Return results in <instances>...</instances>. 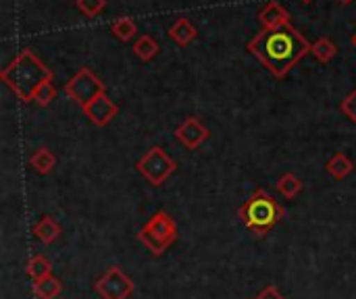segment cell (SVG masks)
I'll list each match as a JSON object with an SVG mask.
<instances>
[{"label":"cell","mask_w":356,"mask_h":299,"mask_svg":"<svg viewBox=\"0 0 356 299\" xmlns=\"http://www.w3.org/2000/svg\"><path fill=\"white\" fill-rule=\"evenodd\" d=\"M94 291L102 299H127L134 293V281L119 266H111L94 283Z\"/></svg>","instance_id":"cell-7"},{"label":"cell","mask_w":356,"mask_h":299,"mask_svg":"<svg viewBox=\"0 0 356 299\" xmlns=\"http://www.w3.org/2000/svg\"><path fill=\"white\" fill-rule=\"evenodd\" d=\"M159 50H161V46H159V42L154 40V37H150V35H140L138 40H136V44H134V52H136V56L140 58V60H144V62H148V60H152L156 54H159Z\"/></svg>","instance_id":"cell-14"},{"label":"cell","mask_w":356,"mask_h":299,"mask_svg":"<svg viewBox=\"0 0 356 299\" xmlns=\"http://www.w3.org/2000/svg\"><path fill=\"white\" fill-rule=\"evenodd\" d=\"M138 239L146 250H150V254L161 256L177 241V225H175V221L171 219L169 212L159 210L142 227V231L138 233Z\"/></svg>","instance_id":"cell-4"},{"label":"cell","mask_w":356,"mask_h":299,"mask_svg":"<svg viewBox=\"0 0 356 299\" xmlns=\"http://www.w3.org/2000/svg\"><path fill=\"white\" fill-rule=\"evenodd\" d=\"M311 46L313 44L290 23L280 29H261L246 48L263 67H267V71L282 79L311 54Z\"/></svg>","instance_id":"cell-1"},{"label":"cell","mask_w":356,"mask_h":299,"mask_svg":"<svg viewBox=\"0 0 356 299\" xmlns=\"http://www.w3.org/2000/svg\"><path fill=\"white\" fill-rule=\"evenodd\" d=\"M54 98H56V87H54V83H52V81H46V83L35 92L33 102H38L40 106H48Z\"/></svg>","instance_id":"cell-22"},{"label":"cell","mask_w":356,"mask_h":299,"mask_svg":"<svg viewBox=\"0 0 356 299\" xmlns=\"http://www.w3.org/2000/svg\"><path fill=\"white\" fill-rule=\"evenodd\" d=\"M311 54H313L319 62H330V60L338 54V46H336L330 37H319V40L313 42V46H311Z\"/></svg>","instance_id":"cell-19"},{"label":"cell","mask_w":356,"mask_h":299,"mask_svg":"<svg viewBox=\"0 0 356 299\" xmlns=\"http://www.w3.org/2000/svg\"><path fill=\"white\" fill-rule=\"evenodd\" d=\"M325 171H327V175L334 177V179H346V177L355 171V162H353L346 154L338 152V154H334V156L325 162Z\"/></svg>","instance_id":"cell-13"},{"label":"cell","mask_w":356,"mask_h":299,"mask_svg":"<svg viewBox=\"0 0 356 299\" xmlns=\"http://www.w3.org/2000/svg\"><path fill=\"white\" fill-rule=\"evenodd\" d=\"M111 31H113V35H115L117 40H121V42H129V40H134V35L138 33V25H136V21H134V19H129V17H121V19H117V21L113 23Z\"/></svg>","instance_id":"cell-20"},{"label":"cell","mask_w":356,"mask_h":299,"mask_svg":"<svg viewBox=\"0 0 356 299\" xmlns=\"http://www.w3.org/2000/svg\"><path fill=\"white\" fill-rule=\"evenodd\" d=\"M259 21L263 25V29H280L284 25H290V12L280 4V2H269L267 6L261 8L259 12Z\"/></svg>","instance_id":"cell-10"},{"label":"cell","mask_w":356,"mask_h":299,"mask_svg":"<svg viewBox=\"0 0 356 299\" xmlns=\"http://www.w3.org/2000/svg\"><path fill=\"white\" fill-rule=\"evenodd\" d=\"M302 2H311V0H302Z\"/></svg>","instance_id":"cell-27"},{"label":"cell","mask_w":356,"mask_h":299,"mask_svg":"<svg viewBox=\"0 0 356 299\" xmlns=\"http://www.w3.org/2000/svg\"><path fill=\"white\" fill-rule=\"evenodd\" d=\"M340 110L353 121L356 125V87L342 100V104H340Z\"/></svg>","instance_id":"cell-23"},{"label":"cell","mask_w":356,"mask_h":299,"mask_svg":"<svg viewBox=\"0 0 356 299\" xmlns=\"http://www.w3.org/2000/svg\"><path fill=\"white\" fill-rule=\"evenodd\" d=\"M353 44H355V46H356V33H355V37H353Z\"/></svg>","instance_id":"cell-26"},{"label":"cell","mask_w":356,"mask_h":299,"mask_svg":"<svg viewBox=\"0 0 356 299\" xmlns=\"http://www.w3.org/2000/svg\"><path fill=\"white\" fill-rule=\"evenodd\" d=\"M254 299H286L280 291H277V287L275 285H269V287H265L259 296Z\"/></svg>","instance_id":"cell-24"},{"label":"cell","mask_w":356,"mask_h":299,"mask_svg":"<svg viewBox=\"0 0 356 299\" xmlns=\"http://www.w3.org/2000/svg\"><path fill=\"white\" fill-rule=\"evenodd\" d=\"M138 173L154 187L163 185L175 171H177V162L161 148V146H152L138 162H136Z\"/></svg>","instance_id":"cell-5"},{"label":"cell","mask_w":356,"mask_h":299,"mask_svg":"<svg viewBox=\"0 0 356 299\" xmlns=\"http://www.w3.org/2000/svg\"><path fill=\"white\" fill-rule=\"evenodd\" d=\"M2 81L8 85V89L21 100V102H31L35 92L46 83L52 81V71L38 58V54L29 48L21 50L8 67L2 69L0 73Z\"/></svg>","instance_id":"cell-2"},{"label":"cell","mask_w":356,"mask_h":299,"mask_svg":"<svg viewBox=\"0 0 356 299\" xmlns=\"http://www.w3.org/2000/svg\"><path fill=\"white\" fill-rule=\"evenodd\" d=\"M31 289H33V296L38 299H56L63 285L56 277H46L42 281H35Z\"/></svg>","instance_id":"cell-15"},{"label":"cell","mask_w":356,"mask_h":299,"mask_svg":"<svg viewBox=\"0 0 356 299\" xmlns=\"http://www.w3.org/2000/svg\"><path fill=\"white\" fill-rule=\"evenodd\" d=\"M340 2H342V4H350L353 0H340Z\"/></svg>","instance_id":"cell-25"},{"label":"cell","mask_w":356,"mask_h":299,"mask_svg":"<svg viewBox=\"0 0 356 299\" xmlns=\"http://www.w3.org/2000/svg\"><path fill=\"white\" fill-rule=\"evenodd\" d=\"M209 137H211V131H209L198 119H194V117L186 119V121L175 129V139H177L184 148H188V150H198Z\"/></svg>","instance_id":"cell-8"},{"label":"cell","mask_w":356,"mask_h":299,"mask_svg":"<svg viewBox=\"0 0 356 299\" xmlns=\"http://www.w3.org/2000/svg\"><path fill=\"white\" fill-rule=\"evenodd\" d=\"M300 191H302V181H300L294 173H286V175L277 181V194H280L284 200H294Z\"/></svg>","instance_id":"cell-16"},{"label":"cell","mask_w":356,"mask_h":299,"mask_svg":"<svg viewBox=\"0 0 356 299\" xmlns=\"http://www.w3.org/2000/svg\"><path fill=\"white\" fill-rule=\"evenodd\" d=\"M284 208L265 189H257L238 210L240 221L254 235H267L284 219Z\"/></svg>","instance_id":"cell-3"},{"label":"cell","mask_w":356,"mask_h":299,"mask_svg":"<svg viewBox=\"0 0 356 299\" xmlns=\"http://www.w3.org/2000/svg\"><path fill=\"white\" fill-rule=\"evenodd\" d=\"M31 166L40 173V175H48L52 169H54V164H56V158H54V154L48 150V148H38L35 152H33V156H31Z\"/></svg>","instance_id":"cell-17"},{"label":"cell","mask_w":356,"mask_h":299,"mask_svg":"<svg viewBox=\"0 0 356 299\" xmlns=\"http://www.w3.org/2000/svg\"><path fill=\"white\" fill-rule=\"evenodd\" d=\"M27 277L35 283V281H42L46 277H52V266L50 262L44 258V256H33L29 262H27Z\"/></svg>","instance_id":"cell-18"},{"label":"cell","mask_w":356,"mask_h":299,"mask_svg":"<svg viewBox=\"0 0 356 299\" xmlns=\"http://www.w3.org/2000/svg\"><path fill=\"white\" fill-rule=\"evenodd\" d=\"M83 112H86V117H88L94 125L104 127V125H108V123L117 117L119 106H117V104L106 96V92H104V94L96 96L88 106H83Z\"/></svg>","instance_id":"cell-9"},{"label":"cell","mask_w":356,"mask_h":299,"mask_svg":"<svg viewBox=\"0 0 356 299\" xmlns=\"http://www.w3.org/2000/svg\"><path fill=\"white\" fill-rule=\"evenodd\" d=\"M65 94L75 100L81 108L88 106L96 96L104 94V83L94 75L92 69L83 67L79 69L67 83H65Z\"/></svg>","instance_id":"cell-6"},{"label":"cell","mask_w":356,"mask_h":299,"mask_svg":"<svg viewBox=\"0 0 356 299\" xmlns=\"http://www.w3.org/2000/svg\"><path fill=\"white\" fill-rule=\"evenodd\" d=\"M33 235H35L42 244L50 246V244H54V241L60 237V225H58L52 216H42V219L33 225Z\"/></svg>","instance_id":"cell-12"},{"label":"cell","mask_w":356,"mask_h":299,"mask_svg":"<svg viewBox=\"0 0 356 299\" xmlns=\"http://www.w3.org/2000/svg\"><path fill=\"white\" fill-rule=\"evenodd\" d=\"M75 4L86 17H96L106 8V0H75Z\"/></svg>","instance_id":"cell-21"},{"label":"cell","mask_w":356,"mask_h":299,"mask_svg":"<svg viewBox=\"0 0 356 299\" xmlns=\"http://www.w3.org/2000/svg\"><path fill=\"white\" fill-rule=\"evenodd\" d=\"M196 35H198V31H196L194 23H192L190 19H186V17L177 19V21L169 27V37H171L177 46H188L190 42L196 40Z\"/></svg>","instance_id":"cell-11"}]
</instances>
